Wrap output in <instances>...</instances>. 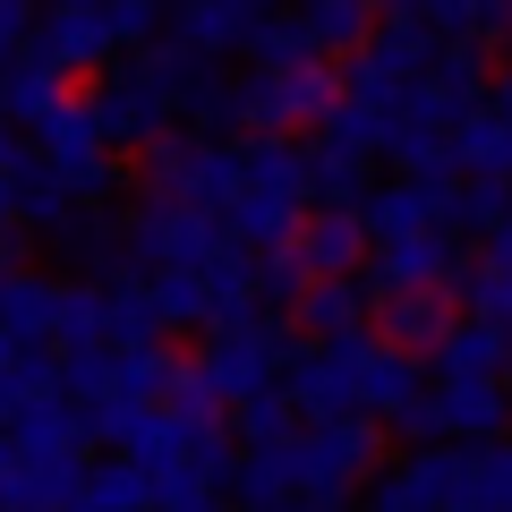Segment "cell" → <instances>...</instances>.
I'll use <instances>...</instances> for the list:
<instances>
[{"mask_svg": "<svg viewBox=\"0 0 512 512\" xmlns=\"http://www.w3.org/2000/svg\"><path fill=\"white\" fill-rule=\"evenodd\" d=\"M367 256H376V239H367L359 214H308V231H299V265L316 282H359Z\"/></svg>", "mask_w": 512, "mask_h": 512, "instance_id": "30bf717a", "label": "cell"}, {"mask_svg": "<svg viewBox=\"0 0 512 512\" xmlns=\"http://www.w3.org/2000/svg\"><path fill=\"white\" fill-rule=\"evenodd\" d=\"M291 436H299L291 393H256V402L231 410V444H239V453H274V444H291Z\"/></svg>", "mask_w": 512, "mask_h": 512, "instance_id": "9a60e30c", "label": "cell"}, {"mask_svg": "<svg viewBox=\"0 0 512 512\" xmlns=\"http://www.w3.org/2000/svg\"><path fill=\"white\" fill-rule=\"evenodd\" d=\"M188 512H231V504H222V495H205V504H188Z\"/></svg>", "mask_w": 512, "mask_h": 512, "instance_id": "7402d4cb", "label": "cell"}, {"mask_svg": "<svg viewBox=\"0 0 512 512\" xmlns=\"http://www.w3.org/2000/svg\"><path fill=\"white\" fill-rule=\"evenodd\" d=\"M333 103H342V69L333 60H316L308 43L291 35V18L274 26V43L248 60V77H239V128H256V137H282V128H325Z\"/></svg>", "mask_w": 512, "mask_h": 512, "instance_id": "6da1fadb", "label": "cell"}, {"mask_svg": "<svg viewBox=\"0 0 512 512\" xmlns=\"http://www.w3.org/2000/svg\"><path fill=\"white\" fill-rule=\"evenodd\" d=\"M504 367H512V333L461 316V325L444 333V350L427 359V376H436V384H504Z\"/></svg>", "mask_w": 512, "mask_h": 512, "instance_id": "9c48e42d", "label": "cell"}, {"mask_svg": "<svg viewBox=\"0 0 512 512\" xmlns=\"http://www.w3.org/2000/svg\"><path fill=\"white\" fill-rule=\"evenodd\" d=\"M453 171L461 180H504L512 188V128L495 111H478L470 128H453Z\"/></svg>", "mask_w": 512, "mask_h": 512, "instance_id": "5bb4252c", "label": "cell"}, {"mask_svg": "<svg viewBox=\"0 0 512 512\" xmlns=\"http://www.w3.org/2000/svg\"><path fill=\"white\" fill-rule=\"evenodd\" d=\"M487 111H495V120L512 128V60H504V69H495V94H487Z\"/></svg>", "mask_w": 512, "mask_h": 512, "instance_id": "ffe728a7", "label": "cell"}, {"mask_svg": "<svg viewBox=\"0 0 512 512\" xmlns=\"http://www.w3.org/2000/svg\"><path fill=\"white\" fill-rule=\"evenodd\" d=\"M504 222H512V188H504V180H461V188H453V222H444V231L495 239Z\"/></svg>", "mask_w": 512, "mask_h": 512, "instance_id": "e0dca14e", "label": "cell"}, {"mask_svg": "<svg viewBox=\"0 0 512 512\" xmlns=\"http://www.w3.org/2000/svg\"><path fill=\"white\" fill-rule=\"evenodd\" d=\"M77 512H154V487H146V470H137V461H94Z\"/></svg>", "mask_w": 512, "mask_h": 512, "instance_id": "2e32d148", "label": "cell"}, {"mask_svg": "<svg viewBox=\"0 0 512 512\" xmlns=\"http://www.w3.org/2000/svg\"><path fill=\"white\" fill-rule=\"evenodd\" d=\"M410 402H427V359H402L393 342L367 333V350H359V410L384 427V419H402Z\"/></svg>", "mask_w": 512, "mask_h": 512, "instance_id": "ba28073f", "label": "cell"}, {"mask_svg": "<svg viewBox=\"0 0 512 512\" xmlns=\"http://www.w3.org/2000/svg\"><path fill=\"white\" fill-rule=\"evenodd\" d=\"M427 410H436V444H461V453L512 444V384H436Z\"/></svg>", "mask_w": 512, "mask_h": 512, "instance_id": "52a82bcc", "label": "cell"}, {"mask_svg": "<svg viewBox=\"0 0 512 512\" xmlns=\"http://www.w3.org/2000/svg\"><path fill=\"white\" fill-rule=\"evenodd\" d=\"M478 512H512V444L478 453Z\"/></svg>", "mask_w": 512, "mask_h": 512, "instance_id": "ac0fdd59", "label": "cell"}, {"mask_svg": "<svg viewBox=\"0 0 512 512\" xmlns=\"http://www.w3.org/2000/svg\"><path fill=\"white\" fill-rule=\"evenodd\" d=\"M274 9H239V0H214V9H171V18H163V35L171 43H180V52H197V60H214V69H222V60H256V52H265V43H274Z\"/></svg>", "mask_w": 512, "mask_h": 512, "instance_id": "5b68a950", "label": "cell"}, {"mask_svg": "<svg viewBox=\"0 0 512 512\" xmlns=\"http://www.w3.org/2000/svg\"><path fill=\"white\" fill-rule=\"evenodd\" d=\"M291 35L308 43L316 60L342 69V60H359L367 43H376V9H359V0H316V9H299V18H291Z\"/></svg>", "mask_w": 512, "mask_h": 512, "instance_id": "4fadbf2b", "label": "cell"}, {"mask_svg": "<svg viewBox=\"0 0 512 512\" xmlns=\"http://www.w3.org/2000/svg\"><path fill=\"white\" fill-rule=\"evenodd\" d=\"M291 325L308 333L316 350H333V342H359V333H376V299H367V282H316V291L299 299Z\"/></svg>", "mask_w": 512, "mask_h": 512, "instance_id": "8fae6325", "label": "cell"}, {"mask_svg": "<svg viewBox=\"0 0 512 512\" xmlns=\"http://www.w3.org/2000/svg\"><path fill=\"white\" fill-rule=\"evenodd\" d=\"M222 256H231V231H222L214 214H197V205H154L128 222V265H146V282L163 274H214Z\"/></svg>", "mask_w": 512, "mask_h": 512, "instance_id": "3957f363", "label": "cell"}, {"mask_svg": "<svg viewBox=\"0 0 512 512\" xmlns=\"http://www.w3.org/2000/svg\"><path fill=\"white\" fill-rule=\"evenodd\" d=\"M478 265H487V274H504V282H512V222H504V231H495V239H478Z\"/></svg>", "mask_w": 512, "mask_h": 512, "instance_id": "d6986e66", "label": "cell"}, {"mask_svg": "<svg viewBox=\"0 0 512 512\" xmlns=\"http://www.w3.org/2000/svg\"><path fill=\"white\" fill-rule=\"evenodd\" d=\"M154 35H163V9H52L35 43H43L69 77H86V69L111 77V69L137 60V43L154 52Z\"/></svg>", "mask_w": 512, "mask_h": 512, "instance_id": "7a4b0ae2", "label": "cell"}, {"mask_svg": "<svg viewBox=\"0 0 512 512\" xmlns=\"http://www.w3.org/2000/svg\"><path fill=\"white\" fill-rule=\"evenodd\" d=\"M9 282H18V265H9V256H0V299H9Z\"/></svg>", "mask_w": 512, "mask_h": 512, "instance_id": "44dd1931", "label": "cell"}, {"mask_svg": "<svg viewBox=\"0 0 512 512\" xmlns=\"http://www.w3.org/2000/svg\"><path fill=\"white\" fill-rule=\"evenodd\" d=\"M453 325H461V316H453V299H444V291H419V299H384V308H376V342H393L402 359H436Z\"/></svg>", "mask_w": 512, "mask_h": 512, "instance_id": "7c38bea8", "label": "cell"}, {"mask_svg": "<svg viewBox=\"0 0 512 512\" xmlns=\"http://www.w3.org/2000/svg\"><path fill=\"white\" fill-rule=\"evenodd\" d=\"M453 188L461 180H376L367 188V205H359V222H367V239L376 248H393V239H419V231H444L453 222Z\"/></svg>", "mask_w": 512, "mask_h": 512, "instance_id": "8992f818", "label": "cell"}, {"mask_svg": "<svg viewBox=\"0 0 512 512\" xmlns=\"http://www.w3.org/2000/svg\"><path fill=\"white\" fill-rule=\"evenodd\" d=\"M470 274V256H461V239L453 231H419V239H393V248H376L367 256V299H419V291H444L453 299V282Z\"/></svg>", "mask_w": 512, "mask_h": 512, "instance_id": "277c9868", "label": "cell"}]
</instances>
